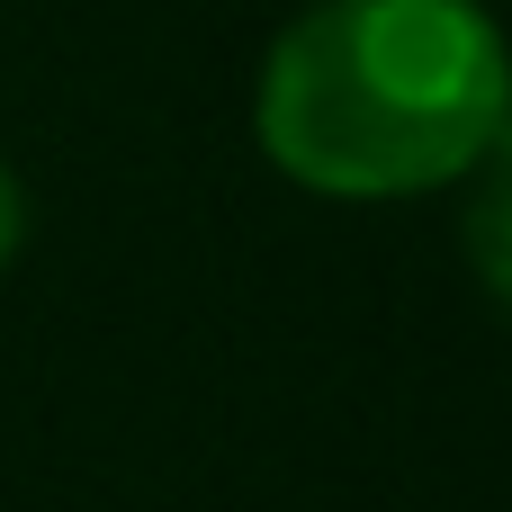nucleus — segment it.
Masks as SVG:
<instances>
[{
	"label": "nucleus",
	"mask_w": 512,
	"mask_h": 512,
	"mask_svg": "<svg viewBox=\"0 0 512 512\" xmlns=\"http://www.w3.org/2000/svg\"><path fill=\"white\" fill-rule=\"evenodd\" d=\"M261 144L324 198H423L512 144V54L477 0H324L261 72Z\"/></svg>",
	"instance_id": "f257e3e1"
},
{
	"label": "nucleus",
	"mask_w": 512,
	"mask_h": 512,
	"mask_svg": "<svg viewBox=\"0 0 512 512\" xmlns=\"http://www.w3.org/2000/svg\"><path fill=\"white\" fill-rule=\"evenodd\" d=\"M468 261H477L486 297L504 306V324H512V144L495 153V180H486L477 207H468Z\"/></svg>",
	"instance_id": "f03ea898"
},
{
	"label": "nucleus",
	"mask_w": 512,
	"mask_h": 512,
	"mask_svg": "<svg viewBox=\"0 0 512 512\" xmlns=\"http://www.w3.org/2000/svg\"><path fill=\"white\" fill-rule=\"evenodd\" d=\"M18 243H27V189H18L9 162H0V270L18 261Z\"/></svg>",
	"instance_id": "7ed1b4c3"
}]
</instances>
